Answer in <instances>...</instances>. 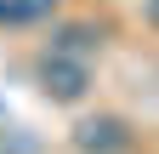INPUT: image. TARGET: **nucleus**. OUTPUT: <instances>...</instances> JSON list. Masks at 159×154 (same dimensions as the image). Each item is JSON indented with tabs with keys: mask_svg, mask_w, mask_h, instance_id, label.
I'll return each mask as SVG.
<instances>
[{
	"mask_svg": "<svg viewBox=\"0 0 159 154\" xmlns=\"http://www.w3.org/2000/svg\"><path fill=\"white\" fill-rule=\"evenodd\" d=\"M74 148L80 154H125L131 148V131H125V120H114V114H97V120H80L74 126Z\"/></svg>",
	"mask_w": 159,
	"mask_h": 154,
	"instance_id": "2",
	"label": "nucleus"
},
{
	"mask_svg": "<svg viewBox=\"0 0 159 154\" xmlns=\"http://www.w3.org/2000/svg\"><path fill=\"white\" fill-rule=\"evenodd\" d=\"M153 12H159V0H153Z\"/></svg>",
	"mask_w": 159,
	"mask_h": 154,
	"instance_id": "5",
	"label": "nucleus"
},
{
	"mask_svg": "<svg viewBox=\"0 0 159 154\" xmlns=\"http://www.w3.org/2000/svg\"><path fill=\"white\" fill-rule=\"evenodd\" d=\"M102 34H97L91 23H68V29H57V40H51V51H68V57H85Z\"/></svg>",
	"mask_w": 159,
	"mask_h": 154,
	"instance_id": "4",
	"label": "nucleus"
},
{
	"mask_svg": "<svg viewBox=\"0 0 159 154\" xmlns=\"http://www.w3.org/2000/svg\"><path fill=\"white\" fill-rule=\"evenodd\" d=\"M57 12V0H0V29H29V23H46Z\"/></svg>",
	"mask_w": 159,
	"mask_h": 154,
	"instance_id": "3",
	"label": "nucleus"
},
{
	"mask_svg": "<svg viewBox=\"0 0 159 154\" xmlns=\"http://www.w3.org/2000/svg\"><path fill=\"white\" fill-rule=\"evenodd\" d=\"M40 86H46V97H57V103H80L91 91V69H85V57L46 51L40 57Z\"/></svg>",
	"mask_w": 159,
	"mask_h": 154,
	"instance_id": "1",
	"label": "nucleus"
}]
</instances>
